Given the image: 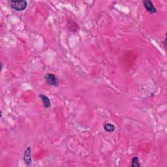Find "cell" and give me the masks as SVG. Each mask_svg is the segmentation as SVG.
<instances>
[{
  "instance_id": "6da1fadb",
  "label": "cell",
  "mask_w": 167,
  "mask_h": 167,
  "mask_svg": "<svg viewBox=\"0 0 167 167\" xmlns=\"http://www.w3.org/2000/svg\"><path fill=\"white\" fill-rule=\"evenodd\" d=\"M10 7L17 11H23L28 7V2L25 0H11Z\"/></svg>"
},
{
  "instance_id": "7a4b0ae2",
  "label": "cell",
  "mask_w": 167,
  "mask_h": 167,
  "mask_svg": "<svg viewBox=\"0 0 167 167\" xmlns=\"http://www.w3.org/2000/svg\"><path fill=\"white\" fill-rule=\"evenodd\" d=\"M44 80H45L47 84L50 86L57 87L60 84V81L58 79H57V77L54 74H47L44 76Z\"/></svg>"
},
{
  "instance_id": "3957f363",
  "label": "cell",
  "mask_w": 167,
  "mask_h": 167,
  "mask_svg": "<svg viewBox=\"0 0 167 167\" xmlns=\"http://www.w3.org/2000/svg\"><path fill=\"white\" fill-rule=\"evenodd\" d=\"M142 3L145 9L147 11V12H149L151 15L157 13V9L156 8L155 6H154L153 2L150 1V0H144Z\"/></svg>"
},
{
  "instance_id": "277c9868",
  "label": "cell",
  "mask_w": 167,
  "mask_h": 167,
  "mask_svg": "<svg viewBox=\"0 0 167 167\" xmlns=\"http://www.w3.org/2000/svg\"><path fill=\"white\" fill-rule=\"evenodd\" d=\"M31 148L30 146H28L26 149L25 150L23 155V159L25 165L30 166L32 164V159L31 157Z\"/></svg>"
},
{
  "instance_id": "5b68a950",
  "label": "cell",
  "mask_w": 167,
  "mask_h": 167,
  "mask_svg": "<svg viewBox=\"0 0 167 167\" xmlns=\"http://www.w3.org/2000/svg\"><path fill=\"white\" fill-rule=\"evenodd\" d=\"M38 97H40L43 102V106L44 108H48L51 106V102L50 99L44 94H39Z\"/></svg>"
},
{
  "instance_id": "8992f818",
  "label": "cell",
  "mask_w": 167,
  "mask_h": 167,
  "mask_svg": "<svg viewBox=\"0 0 167 167\" xmlns=\"http://www.w3.org/2000/svg\"><path fill=\"white\" fill-rule=\"evenodd\" d=\"M103 129L107 133H112L115 131V127L110 123H106L103 125Z\"/></svg>"
},
{
  "instance_id": "52a82bcc",
  "label": "cell",
  "mask_w": 167,
  "mask_h": 167,
  "mask_svg": "<svg viewBox=\"0 0 167 167\" xmlns=\"http://www.w3.org/2000/svg\"><path fill=\"white\" fill-rule=\"evenodd\" d=\"M131 166L133 167H140L141 166L139 159L137 157H134L132 159V160H131Z\"/></svg>"
},
{
  "instance_id": "ba28073f",
  "label": "cell",
  "mask_w": 167,
  "mask_h": 167,
  "mask_svg": "<svg viewBox=\"0 0 167 167\" xmlns=\"http://www.w3.org/2000/svg\"><path fill=\"white\" fill-rule=\"evenodd\" d=\"M166 37H165V41H164V44H165V47L166 48Z\"/></svg>"
}]
</instances>
